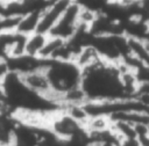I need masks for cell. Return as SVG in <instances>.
<instances>
[{"instance_id": "6da1fadb", "label": "cell", "mask_w": 149, "mask_h": 146, "mask_svg": "<svg viewBox=\"0 0 149 146\" xmlns=\"http://www.w3.org/2000/svg\"><path fill=\"white\" fill-rule=\"evenodd\" d=\"M80 88L86 102L129 98L122 86L120 63L116 64L100 59L91 66L83 68Z\"/></svg>"}, {"instance_id": "7a4b0ae2", "label": "cell", "mask_w": 149, "mask_h": 146, "mask_svg": "<svg viewBox=\"0 0 149 146\" xmlns=\"http://www.w3.org/2000/svg\"><path fill=\"white\" fill-rule=\"evenodd\" d=\"M44 72L58 103L63 107V97L80 88L83 70L73 60H48Z\"/></svg>"}, {"instance_id": "3957f363", "label": "cell", "mask_w": 149, "mask_h": 146, "mask_svg": "<svg viewBox=\"0 0 149 146\" xmlns=\"http://www.w3.org/2000/svg\"><path fill=\"white\" fill-rule=\"evenodd\" d=\"M80 13H81V6L74 0L65 10V13L59 19V21L54 27V29L50 31L49 36L58 37L64 41L71 39L81 27Z\"/></svg>"}, {"instance_id": "277c9868", "label": "cell", "mask_w": 149, "mask_h": 146, "mask_svg": "<svg viewBox=\"0 0 149 146\" xmlns=\"http://www.w3.org/2000/svg\"><path fill=\"white\" fill-rule=\"evenodd\" d=\"M74 0H51L44 7L37 27V32L49 35L65 10Z\"/></svg>"}, {"instance_id": "5b68a950", "label": "cell", "mask_w": 149, "mask_h": 146, "mask_svg": "<svg viewBox=\"0 0 149 146\" xmlns=\"http://www.w3.org/2000/svg\"><path fill=\"white\" fill-rule=\"evenodd\" d=\"M43 9H44V7L37 8V9H34V10L24 14L23 16H21V20L19 22L16 31L20 34H23L26 36H29V35L36 32Z\"/></svg>"}, {"instance_id": "8992f818", "label": "cell", "mask_w": 149, "mask_h": 146, "mask_svg": "<svg viewBox=\"0 0 149 146\" xmlns=\"http://www.w3.org/2000/svg\"><path fill=\"white\" fill-rule=\"evenodd\" d=\"M48 37H49V35L41 34L37 31L29 35L27 37L24 53L29 54V56H34V57H40V53L43 50V48L48 41Z\"/></svg>"}, {"instance_id": "52a82bcc", "label": "cell", "mask_w": 149, "mask_h": 146, "mask_svg": "<svg viewBox=\"0 0 149 146\" xmlns=\"http://www.w3.org/2000/svg\"><path fill=\"white\" fill-rule=\"evenodd\" d=\"M10 73L9 65L6 58H0V82Z\"/></svg>"}, {"instance_id": "ba28073f", "label": "cell", "mask_w": 149, "mask_h": 146, "mask_svg": "<svg viewBox=\"0 0 149 146\" xmlns=\"http://www.w3.org/2000/svg\"><path fill=\"white\" fill-rule=\"evenodd\" d=\"M119 146H140L137 138H123L120 140Z\"/></svg>"}, {"instance_id": "9c48e42d", "label": "cell", "mask_w": 149, "mask_h": 146, "mask_svg": "<svg viewBox=\"0 0 149 146\" xmlns=\"http://www.w3.org/2000/svg\"><path fill=\"white\" fill-rule=\"evenodd\" d=\"M137 140L140 143V146H149V133L137 137Z\"/></svg>"}, {"instance_id": "30bf717a", "label": "cell", "mask_w": 149, "mask_h": 146, "mask_svg": "<svg viewBox=\"0 0 149 146\" xmlns=\"http://www.w3.org/2000/svg\"><path fill=\"white\" fill-rule=\"evenodd\" d=\"M114 2H118L120 5H123V6H127V5H130V3H135V2H139L140 0H112Z\"/></svg>"}, {"instance_id": "8fae6325", "label": "cell", "mask_w": 149, "mask_h": 146, "mask_svg": "<svg viewBox=\"0 0 149 146\" xmlns=\"http://www.w3.org/2000/svg\"><path fill=\"white\" fill-rule=\"evenodd\" d=\"M148 129H149V125H148Z\"/></svg>"}, {"instance_id": "7c38bea8", "label": "cell", "mask_w": 149, "mask_h": 146, "mask_svg": "<svg viewBox=\"0 0 149 146\" xmlns=\"http://www.w3.org/2000/svg\"><path fill=\"white\" fill-rule=\"evenodd\" d=\"M0 146H2V145H1V144H0Z\"/></svg>"}]
</instances>
